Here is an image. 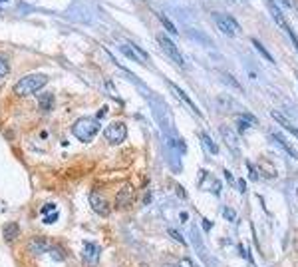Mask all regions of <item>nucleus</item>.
Wrapping results in <instances>:
<instances>
[{
    "instance_id": "f8f14e48",
    "label": "nucleus",
    "mask_w": 298,
    "mask_h": 267,
    "mask_svg": "<svg viewBox=\"0 0 298 267\" xmlns=\"http://www.w3.org/2000/svg\"><path fill=\"white\" fill-rule=\"evenodd\" d=\"M171 90H173V92H175V94H177V96H179V98L183 100V104H187V106H189V108L193 110V114H197V116L201 114V112H199L197 106H195V104L191 102V98H189V96H187V94H185V92H183V90H181V88H179L177 84H171Z\"/></svg>"
},
{
    "instance_id": "ddd939ff",
    "label": "nucleus",
    "mask_w": 298,
    "mask_h": 267,
    "mask_svg": "<svg viewBox=\"0 0 298 267\" xmlns=\"http://www.w3.org/2000/svg\"><path fill=\"white\" fill-rule=\"evenodd\" d=\"M199 140H201V144H205V148L211 152V154H219V148H217V144L209 138V134H205V132H201L199 134Z\"/></svg>"
},
{
    "instance_id": "a878e982",
    "label": "nucleus",
    "mask_w": 298,
    "mask_h": 267,
    "mask_svg": "<svg viewBox=\"0 0 298 267\" xmlns=\"http://www.w3.org/2000/svg\"><path fill=\"white\" fill-rule=\"evenodd\" d=\"M280 2H284V6H290V0H280Z\"/></svg>"
},
{
    "instance_id": "4be33fe9",
    "label": "nucleus",
    "mask_w": 298,
    "mask_h": 267,
    "mask_svg": "<svg viewBox=\"0 0 298 267\" xmlns=\"http://www.w3.org/2000/svg\"><path fill=\"white\" fill-rule=\"evenodd\" d=\"M169 235H171V237H173V239H177V241H179V243H181V245H185V239H183V237H181V235L177 234V232H175V230H169Z\"/></svg>"
},
{
    "instance_id": "2eb2a0df",
    "label": "nucleus",
    "mask_w": 298,
    "mask_h": 267,
    "mask_svg": "<svg viewBox=\"0 0 298 267\" xmlns=\"http://www.w3.org/2000/svg\"><path fill=\"white\" fill-rule=\"evenodd\" d=\"M255 124H257L255 116L245 114V116H241V118H239V132H245V130H247V126H255Z\"/></svg>"
},
{
    "instance_id": "6e6552de",
    "label": "nucleus",
    "mask_w": 298,
    "mask_h": 267,
    "mask_svg": "<svg viewBox=\"0 0 298 267\" xmlns=\"http://www.w3.org/2000/svg\"><path fill=\"white\" fill-rule=\"evenodd\" d=\"M135 200V192H133V188L130 184H126L120 192H117V196H115V207L117 209H126V207H130Z\"/></svg>"
},
{
    "instance_id": "f03ea898",
    "label": "nucleus",
    "mask_w": 298,
    "mask_h": 267,
    "mask_svg": "<svg viewBox=\"0 0 298 267\" xmlns=\"http://www.w3.org/2000/svg\"><path fill=\"white\" fill-rule=\"evenodd\" d=\"M98 132H99V120H92V118H80V120L72 126V134H74L80 142H84V144L92 142Z\"/></svg>"
},
{
    "instance_id": "412c9836",
    "label": "nucleus",
    "mask_w": 298,
    "mask_h": 267,
    "mask_svg": "<svg viewBox=\"0 0 298 267\" xmlns=\"http://www.w3.org/2000/svg\"><path fill=\"white\" fill-rule=\"evenodd\" d=\"M187 263H165L163 267H193V263H191V259H185Z\"/></svg>"
},
{
    "instance_id": "4468645a",
    "label": "nucleus",
    "mask_w": 298,
    "mask_h": 267,
    "mask_svg": "<svg viewBox=\"0 0 298 267\" xmlns=\"http://www.w3.org/2000/svg\"><path fill=\"white\" fill-rule=\"evenodd\" d=\"M38 106H40V110L50 112V110L54 108V96H52V94H44V96L38 100Z\"/></svg>"
},
{
    "instance_id": "f257e3e1",
    "label": "nucleus",
    "mask_w": 298,
    "mask_h": 267,
    "mask_svg": "<svg viewBox=\"0 0 298 267\" xmlns=\"http://www.w3.org/2000/svg\"><path fill=\"white\" fill-rule=\"evenodd\" d=\"M46 82H48V78L44 74H28L14 84V94L16 96H32L46 86Z\"/></svg>"
},
{
    "instance_id": "423d86ee",
    "label": "nucleus",
    "mask_w": 298,
    "mask_h": 267,
    "mask_svg": "<svg viewBox=\"0 0 298 267\" xmlns=\"http://www.w3.org/2000/svg\"><path fill=\"white\" fill-rule=\"evenodd\" d=\"M90 205H92V209H94L98 215H101V217H107V215L111 213V207H109V203H107V198H103L98 192H92V194H90Z\"/></svg>"
},
{
    "instance_id": "f3484780",
    "label": "nucleus",
    "mask_w": 298,
    "mask_h": 267,
    "mask_svg": "<svg viewBox=\"0 0 298 267\" xmlns=\"http://www.w3.org/2000/svg\"><path fill=\"white\" fill-rule=\"evenodd\" d=\"M8 72H10V64H8L6 56H4V54H0V80H2V78H6V76H8Z\"/></svg>"
},
{
    "instance_id": "7ed1b4c3",
    "label": "nucleus",
    "mask_w": 298,
    "mask_h": 267,
    "mask_svg": "<svg viewBox=\"0 0 298 267\" xmlns=\"http://www.w3.org/2000/svg\"><path fill=\"white\" fill-rule=\"evenodd\" d=\"M213 20H215V24L219 26V30H223V32L229 34V36L241 34V26H239V22H236L232 16H229V14L213 12Z\"/></svg>"
},
{
    "instance_id": "a211bd4d",
    "label": "nucleus",
    "mask_w": 298,
    "mask_h": 267,
    "mask_svg": "<svg viewBox=\"0 0 298 267\" xmlns=\"http://www.w3.org/2000/svg\"><path fill=\"white\" fill-rule=\"evenodd\" d=\"M159 20H161V24H163V26H165L167 30H169V32H171V34H173V36L177 34V28L173 26V22H171V20H169L167 16H163V14H159Z\"/></svg>"
},
{
    "instance_id": "dca6fc26",
    "label": "nucleus",
    "mask_w": 298,
    "mask_h": 267,
    "mask_svg": "<svg viewBox=\"0 0 298 267\" xmlns=\"http://www.w3.org/2000/svg\"><path fill=\"white\" fill-rule=\"evenodd\" d=\"M274 138H276V140H278V142H280V144L286 148V152H288L292 158H298V152L294 150V148H292V146H290V144H288V142H286V138H284V136H280V134H274Z\"/></svg>"
},
{
    "instance_id": "aec40b11",
    "label": "nucleus",
    "mask_w": 298,
    "mask_h": 267,
    "mask_svg": "<svg viewBox=\"0 0 298 267\" xmlns=\"http://www.w3.org/2000/svg\"><path fill=\"white\" fill-rule=\"evenodd\" d=\"M122 50H124V54H126L128 58H132V60H135V62H139V60H141L139 56H135V54H133V52H132V48H130L128 44H122ZM141 62H143V60H141Z\"/></svg>"
},
{
    "instance_id": "9b49d317",
    "label": "nucleus",
    "mask_w": 298,
    "mask_h": 267,
    "mask_svg": "<svg viewBox=\"0 0 298 267\" xmlns=\"http://www.w3.org/2000/svg\"><path fill=\"white\" fill-rule=\"evenodd\" d=\"M272 118H274V122H276V124H280L284 130H288V132L292 134L294 138H298V128H294V126H292V124H290V122H288V120H286L280 112H272Z\"/></svg>"
},
{
    "instance_id": "39448f33",
    "label": "nucleus",
    "mask_w": 298,
    "mask_h": 267,
    "mask_svg": "<svg viewBox=\"0 0 298 267\" xmlns=\"http://www.w3.org/2000/svg\"><path fill=\"white\" fill-rule=\"evenodd\" d=\"M157 42H159V46L163 48V52H165L173 62H177L179 66L185 64V62H183V56H181V52H179V48L175 46V42H173L171 38H167L165 34H159V36H157Z\"/></svg>"
},
{
    "instance_id": "1a4fd4ad",
    "label": "nucleus",
    "mask_w": 298,
    "mask_h": 267,
    "mask_svg": "<svg viewBox=\"0 0 298 267\" xmlns=\"http://www.w3.org/2000/svg\"><path fill=\"white\" fill-rule=\"evenodd\" d=\"M28 247L34 253H52V249H54V245H50L48 239H44V237H34Z\"/></svg>"
},
{
    "instance_id": "6ab92c4d",
    "label": "nucleus",
    "mask_w": 298,
    "mask_h": 267,
    "mask_svg": "<svg viewBox=\"0 0 298 267\" xmlns=\"http://www.w3.org/2000/svg\"><path fill=\"white\" fill-rule=\"evenodd\" d=\"M253 44H255V48H257V50H259V52H261L263 56H265L268 62H274V60H272V56H270V54H268V52L265 50V48H263V44H261L259 40H255V38H253Z\"/></svg>"
},
{
    "instance_id": "5701e85b",
    "label": "nucleus",
    "mask_w": 298,
    "mask_h": 267,
    "mask_svg": "<svg viewBox=\"0 0 298 267\" xmlns=\"http://www.w3.org/2000/svg\"><path fill=\"white\" fill-rule=\"evenodd\" d=\"M249 173H251V177H253V180H259L257 169H255V166H251V164H249Z\"/></svg>"
},
{
    "instance_id": "20e7f679",
    "label": "nucleus",
    "mask_w": 298,
    "mask_h": 267,
    "mask_svg": "<svg viewBox=\"0 0 298 267\" xmlns=\"http://www.w3.org/2000/svg\"><path fill=\"white\" fill-rule=\"evenodd\" d=\"M105 140L111 144V146H117V144H122L126 138H128V128H126V124L124 122H113V124H109L107 128H105Z\"/></svg>"
},
{
    "instance_id": "393cba45",
    "label": "nucleus",
    "mask_w": 298,
    "mask_h": 267,
    "mask_svg": "<svg viewBox=\"0 0 298 267\" xmlns=\"http://www.w3.org/2000/svg\"><path fill=\"white\" fill-rule=\"evenodd\" d=\"M225 217H227V219H234V215H232V211L229 209V207L225 209Z\"/></svg>"
},
{
    "instance_id": "0eeeda50",
    "label": "nucleus",
    "mask_w": 298,
    "mask_h": 267,
    "mask_svg": "<svg viewBox=\"0 0 298 267\" xmlns=\"http://www.w3.org/2000/svg\"><path fill=\"white\" fill-rule=\"evenodd\" d=\"M99 253H101V249H99L98 243L86 241V243H84V251H82V259H84L86 265H98Z\"/></svg>"
},
{
    "instance_id": "9d476101",
    "label": "nucleus",
    "mask_w": 298,
    "mask_h": 267,
    "mask_svg": "<svg viewBox=\"0 0 298 267\" xmlns=\"http://www.w3.org/2000/svg\"><path fill=\"white\" fill-rule=\"evenodd\" d=\"M2 235H4V241H6V243L16 241V239H18V235H20V226H18L16 221L6 224V226H4V230H2Z\"/></svg>"
},
{
    "instance_id": "b1692460",
    "label": "nucleus",
    "mask_w": 298,
    "mask_h": 267,
    "mask_svg": "<svg viewBox=\"0 0 298 267\" xmlns=\"http://www.w3.org/2000/svg\"><path fill=\"white\" fill-rule=\"evenodd\" d=\"M56 217H58V213L54 211L52 215H48V217H44V221H46V224H54V221H56Z\"/></svg>"
}]
</instances>
